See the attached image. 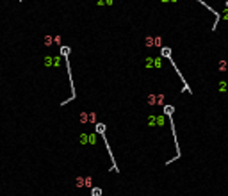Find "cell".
Here are the masks:
<instances>
[{
	"instance_id": "obj_1",
	"label": "cell",
	"mask_w": 228,
	"mask_h": 196,
	"mask_svg": "<svg viewBox=\"0 0 228 196\" xmlns=\"http://www.w3.org/2000/svg\"><path fill=\"white\" fill-rule=\"evenodd\" d=\"M146 45L148 47H159L161 45V38H146Z\"/></svg>"
},
{
	"instance_id": "obj_2",
	"label": "cell",
	"mask_w": 228,
	"mask_h": 196,
	"mask_svg": "<svg viewBox=\"0 0 228 196\" xmlns=\"http://www.w3.org/2000/svg\"><path fill=\"white\" fill-rule=\"evenodd\" d=\"M150 103H162V96H150Z\"/></svg>"
},
{
	"instance_id": "obj_3",
	"label": "cell",
	"mask_w": 228,
	"mask_h": 196,
	"mask_svg": "<svg viewBox=\"0 0 228 196\" xmlns=\"http://www.w3.org/2000/svg\"><path fill=\"white\" fill-rule=\"evenodd\" d=\"M219 70L221 71H228V61H221L219 62Z\"/></svg>"
},
{
	"instance_id": "obj_4",
	"label": "cell",
	"mask_w": 228,
	"mask_h": 196,
	"mask_svg": "<svg viewBox=\"0 0 228 196\" xmlns=\"http://www.w3.org/2000/svg\"><path fill=\"white\" fill-rule=\"evenodd\" d=\"M219 89L221 91H228V82H221L219 84Z\"/></svg>"
},
{
	"instance_id": "obj_5",
	"label": "cell",
	"mask_w": 228,
	"mask_h": 196,
	"mask_svg": "<svg viewBox=\"0 0 228 196\" xmlns=\"http://www.w3.org/2000/svg\"><path fill=\"white\" fill-rule=\"evenodd\" d=\"M223 18H228V11H224V16Z\"/></svg>"
}]
</instances>
